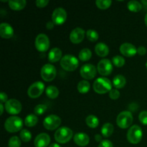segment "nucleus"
<instances>
[{
  "label": "nucleus",
  "instance_id": "4c0bfd02",
  "mask_svg": "<svg viewBox=\"0 0 147 147\" xmlns=\"http://www.w3.org/2000/svg\"><path fill=\"white\" fill-rule=\"evenodd\" d=\"M120 96V92L117 89H111L109 92V97L113 100H116Z\"/></svg>",
  "mask_w": 147,
  "mask_h": 147
},
{
  "label": "nucleus",
  "instance_id": "cd10ccee",
  "mask_svg": "<svg viewBox=\"0 0 147 147\" xmlns=\"http://www.w3.org/2000/svg\"><path fill=\"white\" fill-rule=\"evenodd\" d=\"M90 84L88 80H80L78 84V90L80 93H87L90 90Z\"/></svg>",
  "mask_w": 147,
  "mask_h": 147
},
{
  "label": "nucleus",
  "instance_id": "f257e3e1",
  "mask_svg": "<svg viewBox=\"0 0 147 147\" xmlns=\"http://www.w3.org/2000/svg\"><path fill=\"white\" fill-rule=\"evenodd\" d=\"M22 119L16 116H10L4 122V129L9 133H16L19 131H22Z\"/></svg>",
  "mask_w": 147,
  "mask_h": 147
},
{
  "label": "nucleus",
  "instance_id": "c9c22d12",
  "mask_svg": "<svg viewBox=\"0 0 147 147\" xmlns=\"http://www.w3.org/2000/svg\"><path fill=\"white\" fill-rule=\"evenodd\" d=\"M47 107L46 105L45 104H38L34 107V113L35 115L37 116H40L45 113V112L47 111Z\"/></svg>",
  "mask_w": 147,
  "mask_h": 147
},
{
  "label": "nucleus",
  "instance_id": "473e14b6",
  "mask_svg": "<svg viewBox=\"0 0 147 147\" xmlns=\"http://www.w3.org/2000/svg\"><path fill=\"white\" fill-rule=\"evenodd\" d=\"M20 136L21 138L22 141H23L24 142H28L31 140L32 134L27 129H22L20 131Z\"/></svg>",
  "mask_w": 147,
  "mask_h": 147
},
{
  "label": "nucleus",
  "instance_id": "2f4dec72",
  "mask_svg": "<svg viewBox=\"0 0 147 147\" xmlns=\"http://www.w3.org/2000/svg\"><path fill=\"white\" fill-rule=\"evenodd\" d=\"M112 4L111 0H96V4L98 8L105 9L111 7Z\"/></svg>",
  "mask_w": 147,
  "mask_h": 147
},
{
  "label": "nucleus",
  "instance_id": "79ce46f5",
  "mask_svg": "<svg viewBox=\"0 0 147 147\" xmlns=\"http://www.w3.org/2000/svg\"><path fill=\"white\" fill-rule=\"evenodd\" d=\"M0 100H1V103H6L7 100H7V95L4 92H1V94H0Z\"/></svg>",
  "mask_w": 147,
  "mask_h": 147
},
{
  "label": "nucleus",
  "instance_id": "2eb2a0df",
  "mask_svg": "<svg viewBox=\"0 0 147 147\" xmlns=\"http://www.w3.org/2000/svg\"><path fill=\"white\" fill-rule=\"evenodd\" d=\"M86 32L81 27H76L73 29L70 34V40L74 44L80 43L84 40Z\"/></svg>",
  "mask_w": 147,
  "mask_h": 147
},
{
  "label": "nucleus",
  "instance_id": "a19ab883",
  "mask_svg": "<svg viewBox=\"0 0 147 147\" xmlns=\"http://www.w3.org/2000/svg\"><path fill=\"white\" fill-rule=\"evenodd\" d=\"M146 48L144 46H139L137 49V53H139L140 55H144L146 53Z\"/></svg>",
  "mask_w": 147,
  "mask_h": 147
},
{
  "label": "nucleus",
  "instance_id": "4468645a",
  "mask_svg": "<svg viewBox=\"0 0 147 147\" xmlns=\"http://www.w3.org/2000/svg\"><path fill=\"white\" fill-rule=\"evenodd\" d=\"M67 19V12L65 9L62 7H57L53 11L52 14V21L55 24L60 25L65 22Z\"/></svg>",
  "mask_w": 147,
  "mask_h": 147
},
{
  "label": "nucleus",
  "instance_id": "9b49d317",
  "mask_svg": "<svg viewBox=\"0 0 147 147\" xmlns=\"http://www.w3.org/2000/svg\"><path fill=\"white\" fill-rule=\"evenodd\" d=\"M97 70L101 76H108L113 71V64L109 59H102L98 63Z\"/></svg>",
  "mask_w": 147,
  "mask_h": 147
},
{
  "label": "nucleus",
  "instance_id": "6ab92c4d",
  "mask_svg": "<svg viewBox=\"0 0 147 147\" xmlns=\"http://www.w3.org/2000/svg\"><path fill=\"white\" fill-rule=\"evenodd\" d=\"M73 140L78 146L83 147L88 144L89 142H90V138H89L88 135L86 134L79 132V133H76L75 134Z\"/></svg>",
  "mask_w": 147,
  "mask_h": 147
},
{
  "label": "nucleus",
  "instance_id": "6e6552de",
  "mask_svg": "<svg viewBox=\"0 0 147 147\" xmlns=\"http://www.w3.org/2000/svg\"><path fill=\"white\" fill-rule=\"evenodd\" d=\"M61 124V119L55 114H51L45 118L43 126L47 130L53 131L57 129Z\"/></svg>",
  "mask_w": 147,
  "mask_h": 147
},
{
  "label": "nucleus",
  "instance_id": "c03bdc74",
  "mask_svg": "<svg viewBox=\"0 0 147 147\" xmlns=\"http://www.w3.org/2000/svg\"><path fill=\"white\" fill-rule=\"evenodd\" d=\"M95 139H96V142H101L102 141V136H100V134H96V136H95Z\"/></svg>",
  "mask_w": 147,
  "mask_h": 147
},
{
  "label": "nucleus",
  "instance_id": "aec40b11",
  "mask_svg": "<svg viewBox=\"0 0 147 147\" xmlns=\"http://www.w3.org/2000/svg\"><path fill=\"white\" fill-rule=\"evenodd\" d=\"M63 53L62 50L58 47H54L48 53V60L51 63H56L60 59H62Z\"/></svg>",
  "mask_w": 147,
  "mask_h": 147
},
{
  "label": "nucleus",
  "instance_id": "b1692460",
  "mask_svg": "<svg viewBox=\"0 0 147 147\" xmlns=\"http://www.w3.org/2000/svg\"><path fill=\"white\" fill-rule=\"evenodd\" d=\"M101 134L104 137H109L111 136L114 131V126L111 123H106L103 125L101 128Z\"/></svg>",
  "mask_w": 147,
  "mask_h": 147
},
{
  "label": "nucleus",
  "instance_id": "58836bf2",
  "mask_svg": "<svg viewBox=\"0 0 147 147\" xmlns=\"http://www.w3.org/2000/svg\"><path fill=\"white\" fill-rule=\"evenodd\" d=\"M98 147H113V143L111 141L106 139V140H103L100 144H99Z\"/></svg>",
  "mask_w": 147,
  "mask_h": 147
},
{
  "label": "nucleus",
  "instance_id": "8fccbe9b",
  "mask_svg": "<svg viewBox=\"0 0 147 147\" xmlns=\"http://www.w3.org/2000/svg\"><path fill=\"white\" fill-rule=\"evenodd\" d=\"M146 67H147V62H146Z\"/></svg>",
  "mask_w": 147,
  "mask_h": 147
},
{
  "label": "nucleus",
  "instance_id": "de8ad7c7",
  "mask_svg": "<svg viewBox=\"0 0 147 147\" xmlns=\"http://www.w3.org/2000/svg\"><path fill=\"white\" fill-rule=\"evenodd\" d=\"M142 3L144 4V6H146L147 7V1H146V0H142Z\"/></svg>",
  "mask_w": 147,
  "mask_h": 147
},
{
  "label": "nucleus",
  "instance_id": "39448f33",
  "mask_svg": "<svg viewBox=\"0 0 147 147\" xmlns=\"http://www.w3.org/2000/svg\"><path fill=\"white\" fill-rule=\"evenodd\" d=\"M133 115L129 111H123L121 112L116 119V123L121 129H127L131 126L133 123Z\"/></svg>",
  "mask_w": 147,
  "mask_h": 147
},
{
  "label": "nucleus",
  "instance_id": "1a4fd4ad",
  "mask_svg": "<svg viewBox=\"0 0 147 147\" xmlns=\"http://www.w3.org/2000/svg\"><path fill=\"white\" fill-rule=\"evenodd\" d=\"M45 90V84L41 81L34 82L29 87L27 95L31 98H37L40 97Z\"/></svg>",
  "mask_w": 147,
  "mask_h": 147
},
{
  "label": "nucleus",
  "instance_id": "423d86ee",
  "mask_svg": "<svg viewBox=\"0 0 147 147\" xmlns=\"http://www.w3.org/2000/svg\"><path fill=\"white\" fill-rule=\"evenodd\" d=\"M143 136L142 128L138 125H134L129 128L127 132V139L132 144H137L141 142Z\"/></svg>",
  "mask_w": 147,
  "mask_h": 147
},
{
  "label": "nucleus",
  "instance_id": "5701e85b",
  "mask_svg": "<svg viewBox=\"0 0 147 147\" xmlns=\"http://www.w3.org/2000/svg\"><path fill=\"white\" fill-rule=\"evenodd\" d=\"M126 84V80L122 75H117L113 79V85L117 89L122 88Z\"/></svg>",
  "mask_w": 147,
  "mask_h": 147
},
{
  "label": "nucleus",
  "instance_id": "c756f323",
  "mask_svg": "<svg viewBox=\"0 0 147 147\" xmlns=\"http://www.w3.org/2000/svg\"><path fill=\"white\" fill-rule=\"evenodd\" d=\"M92 57V52L88 48H83L80 51L78 57L81 61H87Z\"/></svg>",
  "mask_w": 147,
  "mask_h": 147
},
{
  "label": "nucleus",
  "instance_id": "a18cd8bd",
  "mask_svg": "<svg viewBox=\"0 0 147 147\" xmlns=\"http://www.w3.org/2000/svg\"><path fill=\"white\" fill-rule=\"evenodd\" d=\"M3 112H4V106L3 103H0V114L2 115Z\"/></svg>",
  "mask_w": 147,
  "mask_h": 147
},
{
  "label": "nucleus",
  "instance_id": "a211bd4d",
  "mask_svg": "<svg viewBox=\"0 0 147 147\" xmlns=\"http://www.w3.org/2000/svg\"><path fill=\"white\" fill-rule=\"evenodd\" d=\"M14 34V29L9 23L2 22L0 24V36L2 38L9 39Z\"/></svg>",
  "mask_w": 147,
  "mask_h": 147
},
{
  "label": "nucleus",
  "instance_id": "ea45409f",
  "mask_svg": "<svg viewBox=\"0 0 147 147\" xmlns=\"http://www.w3.org/2000/svg\"><path fill=\"white\" fill-rule=\"evenodd\" d=\"M49 1L48 0H37L35 1V4L37 7H45L48 4Z\"/></svg>",
  "mask_w": 147,
  "mask_h": 147
},
{
  "label": "nucleus",
  "instance_id": "412c9836",
  "mask_svg": "<svg viewBox=\"0 0 147 147\" xmlns=\"http://www.w3.org/2000/svg\"><path fill=\"white\" fill-rule=\"evenodd\" d=\"M96 53L99 57H106L109 53V48L106 44L103 42H98L95 47Z\"/></svg>",
  "mask_w": 147,
  "mask_h": 147
},
{
  "label": "nucleus",
  "instance_id": "7c9ffc66",
  "mask_svg": "<svg viewBox=\"0 0 147 147\" xmlns=\"http://www.w3.org/2000/svg\"><path fill=\"white\" fill-rule=\"evenodd\" d=\"M86 36H87V38L88 39L89 41L90 42L97 41L99 37L98 32L93 30V29H90V30H88L86 32Z\"/></svg>",
  "mask_w": 147,
  "mask_h": 147
},
{
  "label": "nucleus",
  "instance_id": "f8f14e48",
  "mask_svg": "<svg viewBox=\"0 0 147 147\" xmlns=\"http://www.w3.org/2000/svg\"><path fill=\"white\" fill-rule=\"evenodd\" d=\"M80 76L86 80H90L96 77L97 73V67H95L93 65L87 63L80 67Z\"/></svg>",
  "mask_w": 147,
  "mask_h": 147
},
{
  "label": "nucleus",
  "instance_id": "20e7f679",
  "mask_svg": "<svg viewBox=\"0 0 147 147\" xmlns=\"http://www.w3.org/2000/svg\"><path fill=\"white\" fill-rule=\"evenodd\" d=\"M73 131L66 126L59 128L55 133V139L59 144H66L73 138Z\"/></svg>",
  "mask_w": 147,
  "mask_h": 147
},
{
  "label": "nucleus",
  "instance_id": "a878e982",
  "mask_svg": "<svg viewBox=\"0 0 147 147\" xmlns=\"http://www.w3.org/2000/svg\"><path fill=\"white\" fill-rule=\"evenodd\" d=\"M38 122V118H37V115L33 114H29L28 116H26L25 119H24V124L27 127H33L35 126Z\"/></svg>",
  "mask_w": 147,
  "mask_h": 147
},
{
  "label": "nucleus",
  "instance_id": "f03ea898",
  "mask_svg": "<svg viewBox=\"0 0 147 147\" xmlns=\"http://www.w3.org/2000/svg\"><path fill=\"white\" fill-rule=\"evenodd\" d=\"M112 89V83L109 78L105 77L98 78L93 83V90L99 94L110 92Z\"/></svg>",
  "mask_w": 147,
  "mask_h": 147
},
{
  "label": "nucleus",
  "instance_id": "9d476101",
  "mask_svg": "<svg viewBox=\"0 0 147 147\" xmlns=\"http://www.w3.org/2000/svg\"><path fill=\"white\" fill-rule=\"evenodd\" d=\"M35 47L40 52H45L50 47V40L44 33L37 34L35 38Z\"/></svg>",
  "mask_w": 147,
  "mask_h": 147
},
{
  "label": "nucleus",
  "instance_id": "49530a36",
  "mask_svg": "<svg viewBox=\"0 0 147 147\" xmlns=\"http://www.w3.org/2000/svg\"><path fill=\"white\" fill-rule=\"evenodd\" d=\"M49 147H61V146H60V145H59L58 144H57V143H53V144H51L50 146H49Z\"/></svg>",
  "mask_w": 147,
  "mask_h": 147
},
{
  "label": "nucleus",
  "instance_id": "37998d69",
  "mask_svg": "<svg viewBox=\"0 0 147 147\" xmlns=\"http://www.w3.org/2000/svg\"><path fill=\"white\" fill-rule=\"evenodd\" d=\"M55 26V23L53 22V21H49L46 24V27H47V29H48V30H52V29Z\"/></svg>",
  "mask_w": 147,
  "mask_h": 147
},
{
  "label": "nucleus",
  "instance_id": "dca6fc26",
  "mask_svg": "<svg viewBox=\"0 0 147 147\" xmlns=\"http://www.w3.org/2000/svg\"><path fill=\"white\" fill-rule=\"evenodd\" d=\"M121 53L126 57H130L135 55L137 53V49L131 43L125 42L123 43L119 47Z\"/></svg>",
  "mask_w": 147,
  "mask_h": 147
},
{
  "label": "nucleus",
  "instance_id": "4be33fe9",
  "mask_svg": "<svg viewBox=\"0 0 147 147\" xmlns=\"http://www.w3.org/2000/svg\"><path fill=\"white\" fill-rule=\"evenodd\" d=\"M9 6L13 10H21L25 7L27 1L25 0H9Z\"/></svg>",
  "mask_w": 147,
  "mask_h": 147
},
{
  "label": "nucleus",
  "instance_id": "7ed1b4c3",
  "mask_svg": "<svg viewBox=\"0 0 147 147\" xmlns=\"http://www.w3.org/2000/svg\"><path fill=\"white\" fill-rule=\"evenodd\" d=\"M60 65L66 71H74L78 67L79 61L74 55H65L60 60Z\"/></svg>",
  "mask_w": 147,
  "mask_h": 147
},
{
  "label": "nucleus",
  "instance_id": "e433bc0d",
  "mask_svg": "<svg viewBox=\"0 0 147 147\" xmlns=\"http://www.w3.org/2000/svg\"><path fill=\"white\" fill-rule=\"evenodd\" d=\"M139 119L141 123L147 125V111H143L139 113Z\"/></svg>",
  "mask_w": 147,
  "mask_h": 147
},
{
  "label": "nucleus",
  "instance_id": "09e8293b",
  "mask_svg": "<svg viewBox=\"0 0 147 147\" xmlns=\"http://www.w3.org/2000/svg\"><path fill=\"white\" fill-rule=\"evenodd\" d=\"M144 22H145V24H146V27H147V13L146 14V15H145Z\"/></svg>",
  "mask_w": 147,
  "mask_h": 147
},
{
  "label": "nucleus",
  "instance_id": "393cba45",
  "mask_svg": "<svg viewBox=\"0 0 147 147\" xmlns=\"http://www.w3.org/2000/svg\"><path fill=\"white\" fill-rule=\"evenodd\" d=\"M46 95L47 97L51 99H55L57 98L59 96V90L56 86H49L46 88L45 90Z\"/></svg>",
  "mask_w": 147,
  "mask_h": 147
},
{
  "label": "nucleus",
  "instance_id": "ddd939ff",
  "mask_svg": "<svg viewBox=\"0 0 147 147\" xmlns=\"http://www.w3.org/2000/svg\"><path fill=\"white\" fill-rule=\"evenodd\" d=\"M5 109L9 114L11 115H16L18 114L21 112L22 109V106L21 103L17 99L11 98L9 99L5 103Z\"/></svg>",
  "mask_w": 147,
  "mask_h": 147
},
{
  "label": "nucleus",
  "instance_id": "f704fd0d",
  "mask_svg": "<svg viewBox=\"0 0 147 147\" xmlns=\"http://www.w3.org/2000/svg\"><path fill=\"white\" fill-rule=\"evenodd\" d=\"M113 64L116 67H122L125 64V59L121 55L114 56L112 59Z\"/></svg>",
  "mask_w": 147,
  "mask_h": 147
},
{
  "label": "nucleus",
  "instance_id": "bb28decb",
  "mask_svg": "<svg viewBox=\"0 0 147 147\" xmlns=\"http://www.w3.org/2000/svg\"><path fill=\"white\" fill-rule=\"evenodd\" d=\"M86 123L88 127L95 129L98 126L99 119L94 115H88L86 119Z\"/></svg>",
  "mask_w": 147,
  "mask_h": 147
},
{
  "label": "nucleus",
  "instance_id": "72a5a7b5",
  "mask_svg": "<svg viewBox=\"0 0 147 147\" xmlns=\"http://www.w3.org/2000/svg\"><path fill=\"white\" fill-rule=\"evenodd\" d=\"M21 140L17 136H14L11 137L9 140L8 146L9 147H20L21 146Z\"/></svg>",
  "mask_w": 147,
  "mask_h": 147
},
{
  "label": "nucleus",
  "instance_id": "c85d7f7f",
  "mask_svg": "<svg viewBox=\"0 0 147 147\" xmlns=\"http://www.w3.org/2000/svg\"><path fill=\"white\" fill-rule=\"evenodd\" d=\"M142 4L139 1H136V0H131L129 1L127 4L128 9L130 11H134V12H138L142 9Z\"/></svg>",
  "mask_w": 147,
  "mask_h": 147
},
{
  "label": "nucleus",
  "instance_id": "0eeeda50",
  "mask_svg": "<svg viewBox=\"0 0 147 147\" xmlns=\"http://www.w3.org/2000/svg\"><path fill=\"white\" fill-rule=\"evenodd\" d=\"M42 78L47 82H50L54 80L57 75V70L53 65L47 63L42 67L40 70Z\"/></svg>",
  "mask_w": 147,
  "mask_h": 147
},
{
  "label": "nucleus",
  "instance_id": "f3484780",
  "mask_svg": "<svg viewBox=\"0 0 147 147\" xmlns=\"http://www.w3.org/2000/svg\"><path fill=\"white\" fill-rule=\"evenodd\" d=\"M50 144V136L46 133H41L37 135L34 141L35 147H47Z\"/></svg>",
  "mask_w": 147,
  "mask_h": 147
}]
</instances>
